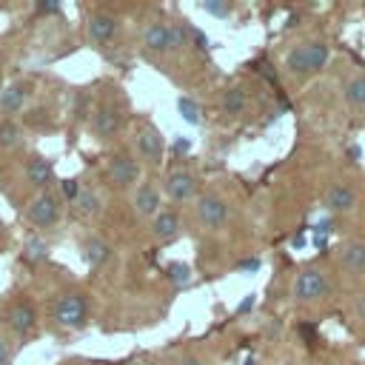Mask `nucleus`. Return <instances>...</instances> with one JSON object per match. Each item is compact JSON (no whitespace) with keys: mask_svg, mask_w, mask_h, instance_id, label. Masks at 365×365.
Instances as JSON below:
<instances>
[{"mask_svg":"<svg viewBox=\"0 0 365 365\" xmlns=\"http://www.w3.org/2000/svg\"><path fill=\"white\" fill-rule=\"evenodd\" d=\"M328 57H331L328 43H322V40H305V43H297L285 54V71L294 74V77H308V74H317L319 68H325Z\"/></svg>","mask_w":365,"mask_h":365,"instance_id":"f257e3e1","label":"nucleus"},{"mask_svg":"<svg viewBox=\"0 0 365 365\" xmlns=\"http://www.w3.org/2000/svg\"><path fill=\"white\" fill-rule=\"evenodd\" d=\"M54 322L66 331H80L88 325V297L83 291H63L57 299H54Z\"/></svg>","mask_w":365,"mask_h":365,"instance_id":"f03ea898","label":"nucleus"},{"mask_svg":"<svg viewBox=\"0 0 365 365\" xmlns=\"http://www.w3.org/2000/svg\"><path fill=\"white\" fill-rule=\"evenodd\" d=\"M163 154H165V137L160 134L157 125L151 123H140L134 128V157L140 165H148V168H157L163 163Z\"/></svg>","mask_w":365,"mask_h":365,"instance_id":"7ed1b4c3","label":"nucleus"},{"mask_svg":"<svg viewBox=\"0 0 365 365\" xmlns=\"http://www.w3.org/2000/svg\"><path fill=\"white\" fill-rule=\"evenodd\" d=\"M140 171H143V165H140L137 157L128 154V151L111 154V157L106 160V168H103L108 185H111V188H120V191L137 188V185H140Z\"/></svg>","mask_w":365,"mask_h":365,"instance_id":"20e7f679","label":"nucleus"},{"mask_svg":"<svg viewBox=\"0 0 365 365\" xmlns=\"http://www.w3.org/2000/svg\"><path fill=\"white\" fill-rule=\"evenodd\" d=\"M194 217L197 222L205 228V231H222L228 225V217H231V208L228 202L217 194V191H205L194 200Z\"/></svg>","mask_w":365,"mask_h":365,"instance_id":"39448f33","label":"nucleus"},{"mask_svg":"<svg viewBox=\"0 0 365 365\" xmlns=\"http://www.w3.org/2000/svg\"><path fill=\"white\" fill-rule=\"evenodd\" d=\"M120 125H123V108L111 97H103L94 106V111H91V131H94V137L100 143L114 140V134L120 131Z\"/></svg>","mask_w":365,"mask_h":365,"instance_id":"423d86ee","label":"nucleus"},{"mask_svg":"<svg viewBox=\"0 0 365 365\" xmlns=\"http://www.w3.org/2000/svg\"><path fill=\"white\" fill-rule=\"evenodd\" d=\"M26 220H29L34 228H51V225H57V220H60V194L51 191V188L40 191V194L29 202Z\"/></svg>","mask_w":365,"mask_h":365,"instance_id":"0eeeda50","label":"nucleus"},{"mask_svg":"<svg viewBox=\"0 0 365 365\" xmlns=\"http://www.w3.org/2000/svg\"><path fill=\"white\" fill-rule=\"evenodd\" d=\"M31 97H34V83H31L29 77L11 80V83L0 91V114L14 120V114H20V111L29 106Z\"/></svg>","mask_w":365,"mask_h":365,"instance_id":"6e6552de","label":"nucleus"},{"mask_svg":"<svg viewBox=\"0 0 365 365\" xmlns=\"http://www.w3.org/2000/svg\"><path fill=\"white\" fill-rule=\"evenodd\" d=\"M325 291H328V279H325V274L319 268L299 271L297 279H294V288H291L297 302H317V299L325 297Z\"/></svg>","mask_w":365,"mask_h":365,"instance_id":"1a4fd4ad","label":"nucleus"},{"mask_svg":"<svg viewBox=\"0 0 365 365\" xmlns=\"http://www.w3.org/2000/svg\"><path fill=\"white\" fill-rule=\"evenodd\" d=\"M197 177H194V171H188V168H177V171H171L168 177H165V185H163V191H165V197L171 200V202H191V200H197Z\"/></svg>","mask_w":365,"mask_h":365,"instance_id":"9d476101","label":"nucleus"},{"mask_svg":"<svg viewBox=\"0 0 365 365\" xmlns=\"http://www.w3.org/2000/svg\"><path fill=\"white\" fill-rule=\"evenodd\" d=\"M143 48L151 54H168L171 51V23L148 20L143 29Z\"/></svg>","mask_w":365,"mask_h":365,"instance_id":"9b49d317","label":"nucleus"},{"mask_svg":"<svg viewBox=\"0 0 365 365\" xmlns=\"http://www.w3.org/2000/svg\"><path fill=\"white\" fill-rule=\"evenodd\" d=\"M23 177H26V182L31 188L46 191L48 182L54 180V163L48 157H43V154H29V160L23 165Z\"/></svg>","mask_w":365,"mask_h":365,"instance_id":"f8f14e48","label":"nucleus"},{"mask_svg":"<svg viewBox=\"0 0 365 365\" xmlns=\"http://www.w3.org/2000/svg\"><path fill=\"white\" fill-rule=\"evenodd\" d=\"M160 208H163V200H160V191L154 182L145 180L131 191V211L137 217H154Z\"/></svg>","mask_w":365,"mask_h":365,"instance_id":"ddd939ff","label":"nucleus"},{"mask_svg":"<svg viewBox=\"0 0 365 365\" xmlns=\"http://www.w3.org/2000/svg\"><path fill=\"white\" fill-rule=\"evenodd\" d=\"M151 234L157 242H171L182 234V220L174 208H160L154 217H151Z\"/></svg>","mask_w":365,"mask_h":365,"instance_id":"4468645a","label":"nucleus"},{"mask_svg":"<svg viewBox=\"0 0 365 365\" xmlns=\"http://www.w3.org/2000/svg\"><path fill=\"white\" fill-rule=\"evenodd\" d=\"M117 26L120 23H117L114 14H108V11H91L88 20H86V34H88L91 43L103 46V43H108L117 34Z\"/></svg>","mask_w":365,"mask_h":365,"instance_id":"2eb2a0df","label":"nucleus"},{"mask_svg":"<svg viewBox=\"0 0 365 365\" xmlns=\"http://www.w3.org/2000/svg\"><path fill=\"white\" fill-rule=\"evenodd\" d=\"M9 328L17 334V336H29L37 331V311L29 299H20L9 308Z\"/></svg>","mask_w":365,"mask_h":365,"instance_id":"dca6fc26","label":"nucleus"},{"mask_svg":"<svg viewBox=\"0 0 365 365\" xmlns=\"http://www.w3.org/2000/svg\"><path fill=\"white\" fill-rule=\"evenodd\" d=\"M80 254H83V259H86L88 268H100L111 257V245L103 237H97V234H86L80 240Z\"/></svg>","mask_w":365,"mask_h":365,"instance_id":"f3484780","label":"nucleus"},{"mask_svg":"<svg viewBox=\"0 0 365 365\" xmlns=\"http://www.w3.org/2000/svg\"><path fill=\"white\" fill-rule=\"evenodd\" d=\"M354 205H356V194H354L351 185H345V182H334V185L325 191V208H328V211H334V214H345V211H351Z\"/></svg>","mask_w":365,"mask_h":365,"instance_id":"a211bd4d","label":"nucleus"},{"mask_svg":"<svg viewBox=\"0 0 365 365\" xmlns=\"http://www.w3.org/2000/svg\"><path fill=\"white\" fill-rule=\"evenodd\" d=\"M339 265L348 271V274H362L365 271V245L362 242H345L339 248Z\"/></svg>","mask_w":365,"mask_h":365,"instance_id":"6ab92c4d","label":"nucleus"},{"mask_svg":"<svg viewBox=\"0 0 365 365\" xmlns=\"http://www.w3.org/2000/svg\"><path fill=\"white\" fill-rule=\"evenodd\" d=\"M245 106H248V94H245V88H240V86H231V88H225V91L220 94V108H222L225 114H231V117L242 114Z\"/></svg>","mask_w":365,"mask_h":365,"instance_id":"aec40b11","label":"nucleus"},{"mask_svg":"<svg viewBox=\"0 0 365 365\" xmlns=\"http://www.w3.org/2000/svg\"><path fill=\"white\" fill-rule=\"evenodd\" d=\"M71 205H74V211L80 217H97L103 211V200H100V194L94 188H80V194H77V200Z\"/></svg>","mask_w":365,"mask_h":365,"instance_id":"412c9836","label":"nucleus"},{"mask_svg":"<svg viewBox=\"0 0 365 365\" xmlns=\"http://www.w3.org/2000/svg\"><path fill=\"white\" fill-rule=\"evenodd\" d=\"M23 143V128L11 117H0V151H14Z\"/></svg>","mask_w":365,"mask_h":365,"instance_id":"4be33fe9","label":"nucleus"},{"mask_svg":"<svg viewBox=\"0 0 365 365\" xmlns=\"http://www.w3.org/2000/svg\"><path fill=\"white\" fill-rule=\"evenodd\" d=\"M345 103L351 108H365V74H354L345 83Z\"/></svg>","mask_w":365,"mask_h":365,"instance_id":"5701e85b","label":"nucleus"},{"mask_svg":"<svg viewBox=\"0 0 365 365\" xmlns=\"http://www.w3.org/2000/svg\"><path fill=\"white\" fill-rule=\"evenodd\" d=\"M46 257H48V242H46V240L29 237V240L23 242V259H29V262H43Z\"/></svg>","mask_w":365,"mask_h":365,"instance_id":"b1692460","label":"nucleus"},{"mask_svg":"<svg viewBox=\"0 0 365 365\" xmlns=\"http://www.w3.org/2000/svg\"><path fill=\"white\" fill-rule=\"evenodd\" d=\"M165 274H168V279H171L177 288H182V285L191 282V268H188L185 262H171V265L165 268Z\"/></svg>","mask_w":365,"mask_h":365,"instance_id":"393cba45","label":"nucleus"},{"mask_svg":"<svg viewBox=\"0 0 365 365\" xmlns=\"http://www.w3.org/2000/svg\"><path fill=\"white\" fill-rule=\"evenodd\" d=\"M200 9L208 11V14H214V17H228L234 11L231 3H217V0H205V3H200Z\"/></svg>","mask_w":365,"mask_h":365,"instance_id":"a878e982","label":"nucleus"},{"mask_svg":"<svg viewBox=\"0 0 365 365\" xmlns=\"http://www.w3.org/2000/svg\"><path fill=\"white\" fill-rule=\"evenodd\" d=\"M180 114H182L188 123H194V125L200 123V108H197V103H191L188 97H182V100H180Z\"/></svg>","mask_w":365,"mask_h":365,"instance_id":"bb28decb","label":"nucleus"},{"mask_svg":"<svg viewBox=\"0 0 365 365\" xmlns=\"http://www.w3.org/2000/svg\"><path fill=\"white\" fill-rule=\"evenodd\" d=\"M80 188H83L80 180H63V182H60V197H66L68 202H74L77 194H80Z\"/></svg>","mask_w":365,"mask_h":365,"instance_id":"cd10ccee","label":"nucleus"},{"mask_svg":"<svg viewBox=\"0 0 365 365\" xmlns=\"http://www.w3.org/2000/svg\"><path fill=\"white\" fill-rule=\"evenodd\" d=\"M11 354H14L11 339L6 334H0V365H11Z\"/></svg>","mask_w":365,"mask_h":365,"instance_id":"c85d7f7f","label":"nucleus"},{"mask_svg":"<svg viewBox=\"0 0 365 365\" xmlns=\"http://www.w3.org/2000/svg\"><path fill=\"white\" fill-rule=\"evenodd\" d=\"M174 365H208V362H205L202 356H197V354H182Z\"/></svg>","mask_w":365,"mask_h":365,"instance_id":"c756f323","label":"nucleus"},{"mask_svg":"<svg viewBox=\"0 0 365 365\" xmlns=\"http://www.w3.org/2000/svg\"><path fill=\"white\" fill-rule=\"evenodd\" d=\"M354 314L365 322V294H359V297H354Z\"/></svg>","mask_w":365,"mask_h":365,"instance_id":"7c9ffc66","label":"nucleus"},{"mask_svg":"<svg viewBox=\"0 0 365 365\" xmlns=\"http://www.w3.org/2000/svg\"><path fill=\"white\" fill-rule=\"evenodd\" d=\"M37 11L40 14H60V6L57 3H37Z\"/></svg>","mask_w":365,"mask_h":365,"instance_id":"2f4dec72","label":"nucleus"},{"mask_svg":"<svg viewBox=\"0 0 365 365\" xmlns=\"http://www.w3.org/2000/svg\"><path fill=\"white\" fill-rule=\"evenodd\" d=\"M148 365H168V362H160V359H151Z\"/></svg>","mask_w":365,"mask_h":365,"instance_id":"473e14b6","label":"nucleus"},{"mask_svg":"<svg viewBox=\"0 0 365 365\" xmlns=\"http://www.w3.org/2000/svg\"><path fill=\"white\" fill-rule=\"evenodd\" d=\"M362 117H365V108H362Z\"/></svg>","mask_w":365,"mask_h":365,"instance_id":"72a5a7b5","label":"nucleus"}]
</instances>
